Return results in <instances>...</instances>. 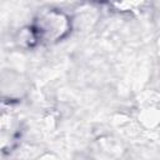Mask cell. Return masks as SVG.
<instances>
[{
    "label": "cell",
    "instance_id": "1",
    "mask_svg": "<svg viewBox=\"0 0 160 160\" xmlns=\"http://www.w3.org/2000/svg\"><path fill=\"white\" fill-rule=\"evenodd\" d=\"M66 21L62 19L61 14H49L42 20H40V32L46 35L49 39H56L61 36L65 31Z\"/></svg>",
    "mask_w": 160,
    "mask_h": 160
}]
</instances>
